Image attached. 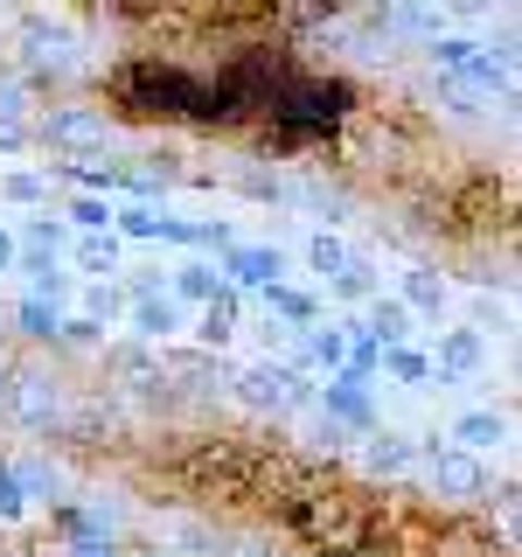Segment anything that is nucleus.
<instances>
[{"instance_id":"obj_1","label":"nucleus","mask_w":522,"mask_h":557,"mask_svg":"<svg viewBox=\"0 0 522 557\" xmlns=\"http://www.w3.org/2000/svg\"><path fill=\"white\" fill-rule=\"evenodd\" d=\"M22 63H28L35 84H70L84 70V42L63 22H49V14H28L22 22Z\"/></svg>"},{"instance_id":"obj_2","label":"nucleus","mask_w":522,"mask_h":557,"mask_svg":"<svg viewBox=\"0 0 522 557\" xmlns=\"http://www.w3.org/2000/svg\"><path fill=\"white\" fill-rule=\"evenodd\" d=\"M432 63H439L446 77L474 84V91H509V57H495V49H481V42H460V35H439V42H432Z\"/></svg>"},{"instance_id":"obj_3","label":"nucleus","mask_w":522,"mask_h":557,"mask_svg":"<svg viewBox=\"0 0 522 557\" xmlns=\"http://www.w3.org/2000/svg\"><path fill=\"white\" fill-rule=\"evenodd\" d=\"M237 397L251 411H293V405H313V383L293 376L286 362H251V370L237 376Z\"/></svg>"},{"instance_id":"obj_4","label":"nucleus","mask_w":522,"mask_h":557,"mask_svg":"<svg viewBox=\"0 0 522 557\" xmlns=\"http://www.w3.org/2000/svg\"><path fill=\"white\" fill-rule=\"evenodd\" d=\"M42 147H63V153H84V147H104L112 139V119L104 112H84V104H49V119L35 126Z\"/></svg>"},{"instance_id":"obj_5","label":"nucleus","mask_w":522,"mask_h":557,"mask_svg":"<svg viewBox=\"0 0 522 557\" xmlns=\"http://www.w3.org/2000/svg\"><path fill=\"white\" fill-rule=\"evenodd\" d=\"M223 286H278V278H286V251H278V244H231V251H223Z\"/></svg>"},{"instance_id":"obj_6","label":"nucleus","mask_w":522,"mask_h":557,"mask_svg":"<svg viewBox=\"0 0 522 557\" xmlns=\"http://www.w3.org/2000/svg\"><path fill=\"white\" fill-rule=\"evenodd\" d=\"M14 383V418L22 425H49V418L63 411V391H57V376H42V370H22V376H8Z\"/></svg>"},{"instance_id":"obj_7","label":"nucleus","mask_w":522,"mask_h":557,"mask_svg":"<svg viewBox=\"0 0 522 557\" xmlns=\"http://www.w3.org/2000/svg\"><path fill=\"white\" fill-rule=\"evenodd\" d=\"M321 405H327V425H356V432H376V405H370V391H362L356 376H335L321 391Z\"/></svg>"},{"instance_id":"obj_8","label":"nucleus","mask_w":522,"mask_h":557,"mask_svg":"<svg viewBox=\"0 0 522 557\" xmlns=\"http://www.w3.org/2000/svg\"><path fill=\"white\" fill-rule=\"evenodd\" d=\"M425 460H432V487H452V495H481V487H487V474H481V460H474V453L425 446Z\"/></svg>"},{"instance_id":"obj_9","label":"nucleus","mask_w":522,"mask_h":557,"mask_svg":"<svg viewBox=\"0 0 522 557\" xmlns=\"http://www.w3.org/2000/svg\"><path fill=\"white\" fill-rule=\"evenodd\" d=\"M341 362H348V335H341V327H300V370H293V376L341 370Z\"/></svg>"},{"instance_id":"obj_10","label":"nucleus","mask_w":522,"mask_h":557,"mask_svg":"<svg viewBox=\"0 0 522 557\" xmlns=\"http://www.w3.org/2000/svg\"><path fill=\"white\" fill-rule=\"evenodd\" d=\"M265 313L286 327V335H300V327H307L321 307H313V293H300V286H286V278H278V286H265Z\"/></svg>"},{"instance_id":"obj_11","label":"nucleus","mask_w":522,"mask_h":557,"mask_svg":"<svg viewBox=\"0 0 522 557\" xmlns=\"http://www.w3.org/2000/svg\"><path fill=\"white\" fill-rule=\"evenodd\" d=\"M481 362H487L481 327H452V335H439V370H452V376H474Z\"/></svg>"},{"instance_id":"obj_12","label":"nucleus","mask_w":522,"mask_h":557,"mask_svg":"<svg viewBox=\"0 0 522 557\" xmlns=\"http://www.w3.org/2000/svg\"><path fill=\"white\" fill-rule=\"evenodd\" d=\"M362 335H370L376 348H405L411 342V313H405V300H370V327H362Z\"/></svg>"},{"instance_id":"obj_13","label":"nucleus","mask_w":522,"mask_h":557,"mask_svg":"<svg viewBox=\"0 0 522 557\" xmlns=\"http://www.w3.org/2000/svg\"><path fill=\"white\" fill-rule=\"evenodd\" d=\"M452 440H460L467 453H487V446L509 440V418H495V411H467L460 425H452Z\"/></svg>"},{"instance_id":"obj_14","label":"nucleus","mask_w":522,"mask_h":557,"mask_svg":"<svg viewBox=\"0 0 522 557\" xmlns=\"http://www.w3.org/2000/svg\"><path fill=\"white\" fill-rule=\"evenodd\" d=\"M119 313H133V300H126V286H119V278H104V286H84V321H91V327L119 321Z\"/></svg>"},{"instance_id":"obj_15","label":"nucleus","mask_w":522,"mask_h":557,"mask_svg":"<svg viewBox=\"0 0 522 557\" xmlns=\"http://www.w3.org/2000/svg\"><path fill=\"white\" fill-rule=\"evenodd\" d=\"M174 327H182V307H174V300H139V307H133V335L167 342Z\"/></svg>"},{"instance_id":"obj_16","label":"nucleus","mask_w":522,"mask_h":557,"mask_svg":"<svg viewBox=\"0 0 522 557\" xmlns=\"http://www.w3.org/2000/svg\"><path fill=\"white\" fill-rule=\"evenodd\" d=\"M196 335H202L209 348H223V342L237 335V293H231V286H223L216 300H209V313H202V327H196Z\"/></svg>"},{"instance_id":"obj_17","label":"nucleus","mask_w":522,"mask_h":557,"mask_svg":"<svg viewBox=\"0 0 522 557\" xmlns=\"http://www.w3.org/2000/svg\"><path fill=\"white\" fill-rule=\"evenodd\" d=\"M77 265L91 272V286H104V278L119 272V244H112V231H104V237H77Z\"/></svg>"},{"instance_id":"obj_18","label":"nucleus","mask_w":522,"mask_h":557,"mask_svg":"<svg viewBox=\"0 0 522 557\" xmlns=\"http://www.w3.org/2000/svg\"><path fill=\"white\" fill-rule=\"evenodd\" d=\"M405 300L418 307V313H446V278L439 272H405ZM405 307V313H411Z\"/></svg>"},{"instance_id":"obj_19","label":"nucleus","mask_w":522,"mask_h":557,"mask_svg":"<svg viewBox=\"0 0 522 557\" xmlns=\"http://www.w3.org/2000/svg\"><path fill=\"white\" fill-rule=\"evenodd\" d=\"M362 460H370L376 474H405V467L418 460V446H411V440H397V432H383V440H376L370 453H362Z\"/></svg>"},{"instance_id":"obj_20","label":"nucleus","mask_w":522,"mask_h":557,"mask_svg":"<svg viewBox=\"0 0 522 557\" xmlns=\"http://www.w3.org/2000/svg\"><path fill=\"white\" fill-rule=\"evenodd\" d=\"M174 293H182V300H216V293H223V272L196 258V265H182V272H174Z\"/></svg>"},{"instance_id":"obj_21","label":"nucleus","mask_w":522,"mask_h":557,"mask_svg":"<svg viewBox=\"0 0 522 557\" xmlns=\"http://www.w3.org/2000/svg\"><path fill=\"white\" fill-rule=\"evenodd\" d=\"M0 133H28V84L0 77Z\"/></svg>"},{"instance_id":"obj_22","label":"nucleus","mask_w":522,"mask_h":557,"mask_svg":"<svg viewBox=\"0 0 522 557\" xmlns=\"http://www.w3.org/2000/svg\"><path fill=\"white\" fill-rule=\"evenodd\" d=\"M335 293L341 300H376V265L370 258H348V265L335 272Z\"/></svg>"},{"instance_id":"obj_23","label":"nucleus","mask_w":522,"mask_h":557,"mask_svg":"<svg viewBox=\"0 0 522 557\" xmlns=\"http://www.w3.org/2000/svg\"><path fill=\"white\" fill-rule=\"evenodd\" d=\"M8 474H14V487H22V502H57V487H63L57 467H8Z\"/></svg>"},{"instance_id":"obj_24","label":"nucleus","mask_w":522,"mask_h":557,"mask_svg":"<svg viewBox=\"0 0 522 557\" xmlns=\"http://www.w3.org/2000/svg\"><path fill=\"white\" fill-rule=\"evenodd\" d=\"M383 370H390L397 383H425V376H432V362L418 356V348H383Z\"/></svg>"},{"instance_id":"obj_25","label":"nucleus","mask_w":522,"mask_h":557,"mask_svg":"<svg viewBox=\"0 0 522 557\" xmlns=\"http://www.w3.org/2000/svg\"><path fill=\"white\" fill-rule=\"evenodd\" d=\"M307 265H313V278H335V272L348 265L341 237H313V244H307Z\"/></svg>"},{"instance_id":"obj_26","label":"nucleus","mask_w":522,"mask_h":557,"mask_svg":"<svg viewBox=\"0 0 522 557\" xmlns=\"http://www.w3.org/2000/svg\"><path fill=\"white\" fill-rule=\"evenodd\" d=\"M14 321H22V335H35V342L57 335V307H42V300H22V313H14Z\"/></svg>"},{"instance_id":"obj_27","label":"nucleus","mask_w":522,"mask_h":557,"mask_svg":"<svg viewBox=\"0 0 522 557\" xmlns=\"http://www.w3.org/2000/svg\"><path fill=\"white\" fill-rule=\"evenodd\" d=\"M70 223H77V231H104V223H112V202H98V196H77V202H70Z\"/></svg>"},{"instance_id":"obj_28","label":"nucleus","mask_w":522,"mask_h":557,"mask_svg":"<svg viewBox=\"0 0 522 557\" xmlns=\"http://www.w3.org/2000/svg\"><path fill=\"white\" fill-rule=\"evenodd\" d=\"M8 202H42V174H8Z\"/></svg>"},{"instance_id":"obj_29","label":"nucleus","mask_w":522,"mask_h":557,"mask_svg":"<svg viewBox=\"0 0 522 557\" xmlns=\"http://www.w3.org/2000/svg\"><path fill=\"white\" fill-rule=\"evenodd\" d=\"M22 509H28V502H22V487H14V474L0 467V522H14Z\"/></svg>"},{"instance_id":"obj_30","label":"nucleus","mask_w":522,"mask_h":557,"mask_svg":"<svg viewBox=\"0 0 522 557\" xmlns=\"http://www.w3.org/2000/svg\"><path fill=\"white\" fill-rule=\"evenodd\" d=\"M57 335H63V342H98L104 327H91V321H57Z\"/></svg>"},{"instance_id":"obj_31","label":"nucleus","mask_w":522,"mask_h":557,"mask_svg":"<svg viewBox=\"0 0 522 557\" xmlns=\"http://www.w3.org/2000/svg\"><path fill=\"white\" fill-rule=\"evenodd\" d=\"M14 265H22V244H14L8 231H0V272H14Z\"/></svg>"},{"instance_id":"obj_32","label":"nucleus","mask_w":522,"mask_h":557,"mask_svg":"<svg viewBox=\"0 0 522 557\" xmlns=\"http://www.w3.org/2000/svg\"><path fill=\"white\" fill-rule=\"evenodd\" d=\"M77 557H112V550H77Z\"/></svg>"}]
</instances>
